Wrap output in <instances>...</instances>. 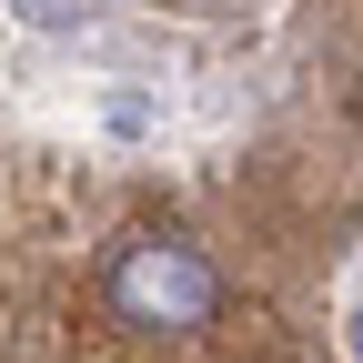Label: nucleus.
Segmentation results:
<instances>
[{"instance_id":"1","label":"nucleus","mask_w":363,"mask_h":363,"mask_svg":"<svg viewBox=\"0 0 363 363\" xmlns=\"http://www.w3.org/2000/svg\"><path fill=\"white\" fill-rule=\"evenodd\" d=\"M101 303L121 313L131 333H212L222 323V272L202 242H182V233H121L111 262H101Z\"/></svg>"},{"instance_id":"2","label":"nucleus","mask_w":363,"mask_h":363,"mask_svg":"<svg viewBox=\"0 0 363 363\" xmlns=\"http://www.w3.org/2000/svg\"><path fill=\"white\" fill-rule=\"evenodd\" d=\"M21 21H40V30H61V21H71V0H21Z\"/></svg>"},{"instance_id":"3","label":"nucleus","mask_w":363,"mask_h":363,"mask_svg":"<svg viewBox=\"0 0 363 363\" xmlns=\"http://www.w3.org/2000/svg\"><path fill=\"white\" fill-rule=\"evenodd\" d=\"M353 343H363V323H353Z\"/></svg>"}]
</instances>
